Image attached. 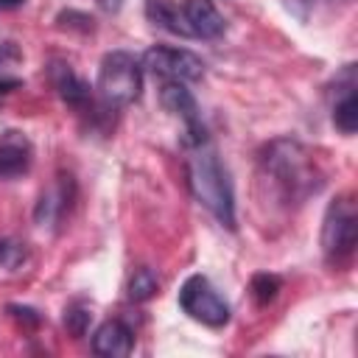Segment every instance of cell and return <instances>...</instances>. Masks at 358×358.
Returning <instances> with one entry per match:
<instances>
[{
    "label": "cell",
    "instance_id": "1",
    "mask_svg": "<svg viewBox=\"0 0 358 358\" xmlns=\"http://www.w3.org/2000/svg\"><path fill=\"white\" fill-rule=\"evenodd\" d=\"M260 168L285 204H302L305 199L319 193L324 185L322 171L316 168V159L310 157V151L302 143L288 137L271 140L263 148Z\"/></svg>",
    "mask_w": 358,
    "mask_h": 358
},
{
    "label": "cell",
    "instance_id": "2",
    "mask_svg": "<svg viewBox=\"0 0 358 358\" xmlns=\"http://www.w3.org/2000/svg\"><path fill=\"white\" fill-rule=\"evenodd\" d=\"M187 187L193 199L207 207L227 229H235V196L232 182L215 154V148L204 140L193 148H187Z\"/></svg>",
    "mask_w": 358,
    "mask_h": 358
},
{
    "label": "cell",
    "instance_id": "3",
    "mask_svg": "<svg viewBox=\"0 0 358 358\" xmlns=\"http://www.w3.org/2000/svg\"><path fill=\"white\" fill-rule=\"evenodd\" d=\"M98 95L106 106H129L143 90V64L126 50H109L98 64Z\"/></svg>",
    "mask_w": 358,
    "mask_h": 358
},
{
    "label": "cell",
    "instance_id": "4",
    "mask_svg": "<svg viewBox=\"0 0 358 358\" xmlns=\"http://www.w3.org/2000/svg\"><path fill=\"white\" fill-rule=\"evenodd\" d=\"M358 241V210L352 196H338L327 204L322 221V252L330 263H341L352 255Z\"/></svg>",
    "mask_w": 358,
    "mask_h": 358
},
{
    "label": "cell",
    "instance_id": "5",
    "mask_svg": "<svg viewBox=\"0 0 358 358\" xmlns=\"http://www.w3.org/2000/svg\"><path fill=\"white\" fill-rule=\"evenodd\" d=\"M179 308L207 324V327H224L229 322V305L224 302V296L213 288V282L204 277V274H190L182 288H179Z\"/></svg>",
    "mask_w": 358,
    "mask_h": 358
},
{
    "label": "cell",
    "instance_id": "6",
    "mask_svg": "<svg viewBox=\"0 0 358 358\" xmlns=\"http://www.w3.org/2000/svg\"><path fill=\"white\" fill-rule=\"evenodd\" d=\"M143 67H148L154 76H162L168 81H201L204 78L201 56L185 48L154 45L143 53Z\"/></svg>",
    "mask_w": 358,
    "mask_h": 358
},
{
    "label": "cell",
    "instance_id": "7",
    "mask_svg": "<svg viewBox=\"0 0 358 358\" xmlns=\"http://www.w3.org/2000/svg\"><path fill=\"white\" fill-rule=\"evenodd\" d=\"M159 103H162L165 112L182 117V123H185L182 145H185V148H193V145H199V143L207 140V131H204L201 117H199L196 98L190 95V90H187L182 81H165L162 90H159Z\"/></svg>",
    "mask_w": 358,
    "mask_h": 358
},
{
    "label": "cell",
    "instance_id": "8",
    "mask_svg": "<svg viewBox=\"0 0 358 358\" xmlns=\"http://www.w3.org/2000/svg\"><path fill=\"white\" fill-rule=\"evenodd\" d=\"M70 201H73V182L70 176H59L56 185H50L39 201H36V210H34V218L39 227H53L64 218V213L70 210Z\"/></svg>",
    "mask_w": 358,
    "mask_h": 358
},
{
    "label": "cell",
    "instance_id": "9",
    "mask_svg": "<svg viewBox=\"0 0 358 358\" xmlns=\"http://www.w3.org/2000/svg\"><path fill=\"white\" fill-rule=\"evenodd\" d=\"M92 350H95V355H103V358H126L134 350V333L123 322L109 319L95 330Z\"/></svg>",
    "mask_w": 358,
    "mask_h": 358
},
{
    "label": "cell",
    "instance_id": "10",
    "mask_svg": "<svg viewBox=\"0 0 358 358\" xmlns=\"http://www.w3.org/2000/svg\"><path fill=\"white\" fill-rule=\"evenodd\" d=\"M182 11H185V17H187V25H190L193 36L218 39V36L227 31V22H224V17L218 14V8L213 6V0H185Z\"/></svg>",
    "mask_w": 358,
    "mask_h": 358
},
{
    "label": "cell",
    "instance_id": "11",
    "mask_svg": "<svg viewBox=\"0 0 358 358\" xmlns=\"http://www.w3.org/2000/svg\"><path fill=\"white\" fill-rule=\"evenodd\" d=\"M50 78H53V87L59 90L62 101L67 106H73L76 112H87L92 106V92H90V84L84 78H78L67 64H53L50 70Z\"/></svg>",
    "mask_w": 358,
    "mask_h": 358
},
{
    "label": "cell",
    "instance_id": "12",
    "mask_svg": "<svg viewBox=\"0 0 358 358\" xmlns=\"http://www.w3.org/2000/svg\"><path fill=\"white\" fill-rule=\"evenodd\" d=\"M28 165H31V143L17 131H6L0 137V179H14L25 173Z\"/></svg>",
    "mask_w": 358,
    "mask_h": 358
},
{
    "label": "cell",
    "instance_id": "13",
    "mask_svg": "<svg viewBox=\"0 0 358 358\" xmlns=\"http://www.w3.org/2000/svg\"><path fill=\"white\" fill-rule=\"evenodd\" d=\"M145 17H148V22H154L157 28H162L168 34L193 36L185 11L173 0H145Z\"/></svg>",
    "mask_w": 358,
    "mask_h": 358
},
{
    "label": "cell",
    "instance_id": "14",
    "mask_svg": "<svg viewBox=\"0 0 358 358\" xmlns=\"http://www.w3.org/2000/svg\"><path fill=\"white\" fill-rule=\"evenodd\" d=\"M333 123H336V129L341 134H355V129H358V92H355V84H347L341 101H336Z\"/></svg>",
    "mask_w": 358,
    "mask_h": 358
},
{
    "label": "cell",
    "instance_id": "15",
    "mask_svg": "<svg viewBox=\"0 0 358 358\" xmlns=\"http://www.w3.org/2000/svg\"><path fill=\"white\" fill-rule=\"evenodd\" d=\"M157 291H159V277L154 274V268H148V266L134 268V274L129 277V285H126V296L131 302H145Z\"/></svg>",
    "mask_w": 358,
    "mask_h": 358
},
{
    "label": "cell",
    "instance_id": "16",
    "mask_svg": "<svg viewBox=\"0 0 358 358\" xmlns=\"http://www.w3.org/2000/svg\"><path fill=\"white\" fill-rule=\"evenodd\" d=\"M280 288H282L280 277H277V274H268V271L255 274V277H252V282H249L252 299H255L260 308H263V305H268V302H274V299H277V294H280Z\"/></svg>",
    "mask_w": 358,
    "mask_h": 358
},
{
    "label": "cell",
    "instance_id": "17",
    "mask_svg": "<svg viewBox=\"0 0 358 358\" xmlns=\"http://www.w3.org/2000/svg\"><path fill=\"white\" fill-rule=\"evenodd\" d=\"M90 319H92V313H90L84 305H70V308L64 310V327H67V333H70L73 338H81V336L87 333Z\"/></svg>",
    "mask_w": 358,
    "mask_h": 358
},
{
    "label": "cell",
    "instance_id": "18",
    "mask_svg": "<svg viewBox=\"0 0 358 358\" xmlns=\"http://www.w3.org/2000/svg\"><path fill=\"white\" fill-rule=\"evenodd\" d=\"M25 257H28L25 243H20V241H0V266L3 268L14 271V268L22 266Z\"/></svg>",
    "mask_w": 358,
    "mask_h": 358
},
{
    "label": "cell",
    "instance_id": "19",
    "mask_svg": "<svg viewBox=\"0 0 358 358\" xmlns=\"http://www.w3.org/2000/svg\"><path fill=\"white\" fill-rule=\"evenodd\" d=\"M56 22L62 28H78V31H92V17L90 14H81V11H62L56 17Z\"/></svg>",
    "mask_w": 358,
    "mask_h": 358
},
{
    "label": "cell",
    "instance_id": "20",
    "mask_svg": "<svg viewBox=\"0 0 358 358\" xmlns=\"http://www.w3.org/2000/svg\"><path fill=\"white\" fill-rule=\"evenodd\" d=\"M8 313H11L22 327H36V324L42 322L39 310H34V308H28V305H8Z\"/></svg>",
    "mask_w": 358,
    "mask_h": 358
},
{
    "label": "cell",
    "instance_id": "21",
    "mask_svg": "<svg viewBox=\"0 0 358 358\" xmlns=\"http://www.w3.org/2000/svg\"><path fill=\"white\" fill-rule=\"evenodd\" d=\"M20 87H22L20 78H14V76H0V95L14 92V90H20Z\"/></svg>",
    "mask_w": 358,
    "mask_h": 358
},
{
    "label": "cell",
    "instance_id": "22",
    "mask_svg": "<svg viewBox=\"0 0 358 358\" xmlns=\"http://www.w3.org/2000/svg\"><path fill=\"white\" fill-rule=\"evenodd\" d=\"M20 53H17V48L11 45V42H6V45H0V67H3V62L6 59H17Z\"/></svg>",
    "mask_w": 358,
    "mask_h": 358
},
{
    "label": "cell",
    "instance_id": "23",
    "mask_svg": "<svg viewBox=\"0 0 358 358\" xmlns=\"http://www.w3.org/2000/svg\"><path fill=\"white\" fill-rule=\"evenodd\" d=\"M98 3H101V8H103V11H117L123 0H98Z\"/></svg>",
    "mask_w": 358,
    "mask_h": 358
},
{
    "label": "cell",
    "instance_id": "24",
    "mask_svg": "<svg viewBox=\"0 0 358 358\" xmlns=\"http://www.w3.org/2000/svg\"><path fill=\"white\" fill-rule=\"evenodd\" d=\"M25 0H0V8H17V6H22Z\"/></svg>",
    "mask_w": 358,
    "mask_h": 358
}]
</instances>
